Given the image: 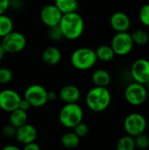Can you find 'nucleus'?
Wrapping results in <instances>:
<instances>
[{"mask_svg":"<svg viewBox=\"0 0 149 150\" xmlns=\"http://www.w3.org/2000/svg\"><path fill=\"white\" fill-rule=\"evenodd\" d=\"M12 79V72L11 69L7 68L0 69V83L5 84L11 81Z\"/></svg>","mask_w":149,"mask_h":150,"instance_id":"cd10ccee","label":"nucleus"},{"mask_svg":"<svg viewBox=\"0 0 149 150\" xmlns=\"http://www.w3.org/2000/svg\"><path fill=\"white\" fill-rule=\"evenodd\" d=\"M139 18L141 22L146 25V26H149V4H144L139 12Z\"/></svg>","mask_w":149,"mask_h":150,"instance_id":"bb28decb","label":"nucleus"},{"mask_svg":"<svg viewBox=\"0 0 149 150\" xmlns=\"http://www.w3.org/2000/svg\"><path fill=\"white\" fill-rule=\"evenodd\" d=\"M61 59V53L59 48L55 47H48L42 53V60L43 62L49 65L54 66L57 64Z\"/></svg>","mask_w":149,"mask_h":150,"instance_id":"dca6fc26","label":"nucleus"},{"mask_svg":"<svg viewBox=\"0 0 149 150\" xmlns=\"http://www.w3.org/2000/svg\"><path fill=\"white\" fill-rule=\"evenodd\" d=\"M73 129H74L75 134L77 136H79L80 138L85 137L88 134V133H89V127H88V126L85 123H83V121L80 122L79 124H77Z\"/></svg>","mask_w":149,"mask_h":150,"instance_id":"c85d7f7f","label":"nucleus"},{"mask_svg":"<svg viewBox=\"0 0 149 150\" xmlns=\"http://www.w3.org/2000/svg\"><path fill=\"white\" fill-rule=\"evenodd\" d=\"M133 40L132 36L127 32H119L117 33L111 43V47L113 49L115 54L124 56L128 54L133 47Z\"/></svg>","mask_w":149,"mask_h":150,"instance_id":"0eeeda50","label":"nucleus"},{"mask_svg":"<svg viewBox=\"0 0 149 150\" xmlns=\"http://www.w3.org/2000/svg\"><path fill=\"white\" fill-rule=\"evenodd\" d=\"M13 30V22L7 15L0 14V38H3Z\"/></svg>","mask_w":149,"mask_h":150,"instance_id":"4be33fe9","label":"nucleus"},{"mask_svg":"<svg viewBox=\"0 0 149 150\" xmlns=\"http://www.w3.org/2000/svg\"><path fill=\"white\" fill-rule=\"evenodd\" d=\"M110 25L112 28L119 32H127L131 25V20L128 15L124 12L117 11L113 13L110 18Z\"/></svg>","mask_w":149,"mask_h":150,"instance_id":"4468645a","label":"nucleus"},{"mask_svg":"<svg viewBox=\"0 0 149 150\" xmlns=\"http://www.w3.org/2000/svg\"><path fill=\"white\" fill-rule=\"evenodd\" d=\"M4 54H5V51H4V47H2V45L0 44V61L4 58Z\"/></svg>","mask_w":149,"mask_h":150,"instance_id":"c9c22d12","label":"nucleus"},{"mask_svg":"<svg viewBox=\"0 0 149 150\" xmlns=\"http://www.w3.org/2000/svg\"><path fill=\"white\" fill-rule=\"evenodd\" d=\"M10 7V0H0V14H4Z\"/></svg>","mask_w":149,"mask_h":150,"instance_id":"7c9ffc66","label":"nucleus"},{"mask_svg":"<svg viewBox=\"0 0 149 150\" xmlns=\"http://www.w3.org/2000/svg\"><path fill=\"white\" fill-rule=\"evenodd\" d=\"M61 142V145L67 149H75L80 143V137L77 136L75 132H68L62 135Z\"/></svg>","mask_w":149,"mask_h":150,"instance_id":"412c9836","label":"nucleus"},{"mask_svg":"<svg viewBox=\"0 0 149 150\" xmlns=\"http://www.w3.org/2000/svg\"><path fill=\"white\" fill-rule=\"evenodd\" d=\"M10 124H11L12 126H14L16 128L23 126L24 124L27 123V113L25 111L20 109V108H17L14 111L10 112Z\"/></svg>","mask_w":149,"mask_h":150,"instance_id":"a211bd4d","label":"nucleus"},{"mask_svg":"<svg viewBox=\"0 0 149 150\" xmlns=\"http://www.w3.org/2000/svg\"><path fill=\"white\" fill-rule=\"evenodd\" d=\"M112 101V95L106 87L96 86L90 89L85 98L88 108L95 112H101L108 108Z\"/></svg>","mask_w":149,"mask_h":150,"instance_id":"f03ea898","label":"nucleus"},{"mask_svg":"<svg viewBox=\"0 0 149 150\" xmlns=\"http://www.w3.org/2000/svg\"><path fill=\"white\" fill-rule=\"evenodd\" d=\"M146 86H147L146 88H147L148 90H149V80L147 82V83H146Z\"/></svg>","mask_w":149,"mask_h":150,"instance_id":"e433bc0d","label":"nucleus"},{"mask_svg":"<svg viewBox=\"0 0 149 150\" xmlns=\"http://www.w3.org/2000/svg\"><path fill=\"white\" fill-rule=\"evenodd\" d=\"M15 138L19 143L25 145L27 143L35 142L37 138V130L33 126L25 123L17 128Z\"/></svg>","mask_w":149,"mask_h":150,"instance_id":"ddd939ff","label":"nucleus"},{"mask_svg":"<svg viewBox=\"0 0 149 150\" xmlns=\"http://www.w3.org/2000/svg\"><path fill=\"white\" fill-rule=\"evenodd\" d=\"M54 4L62 14L77 11L79 8L78 0H54Z\"/></svg>","mask_w":149,"mask_h":150,"instance_id":"6ab92c4d","label":"nucleus"},{"mask_svg":"<svg viewBox=\"0 0 149 150\" xmlns=\"http://www.w3.org/2000/svg\"><path fill=\"white\" fill-rule=\"evenodd\" d=\"M3 150H19V148L14 145H7L3 148Z\"/></svg>","mask_w":149,"mask_h":150,"instance_id":"f704fd0d","label":"nucleus"},{"mask_svg":"<svg viewBox=\"0 0 149 150\" xmlns=\"http://www.w3.org/2000/svg\"><path fill=\"white\" fill-rule=\"evenodd\" d=\"M31 107H32L31 105H30L25 98L21 99V101H20V103H19V105H18V108H20V109H22V110L27 112Z\"/></svg>","mask_w":149,"mask_h":150,"instance_id":"2f4dec72","label":"nucleus"},{"mask_svg":"<svg viewBox=\"0 0 149 150\" xmlns=\"http://www.w3.org/2000/svg\"><path fill=\"white\" fill-rule=\"evenodd\" d=\"M58 25L63 38L70 40L80 38L84 31V20L77 11L62 14Z\"/></svg>","mask_w":149,"mask_h":150,"instance_id":"f257e3e1","label":"nucleus"},{"mask_svg":"<svg viewBox=\"0 0 149 150\" xmlns=\"http://www.w3.org/2000/svg\"><path fill=\"white\" fill-rule=\"evenodd\" d=\"M40 146L37 143H35V142L27 143L24 147V149L25 150H40Z\"/></svg>","mask_w":149,"mask_h":150,"instance_id":"473e14b6","label":"nucleus"},{"mask_svg":"<svg viewBox=\"0 0 149 150\" xmlns=\"http://www.w3.org/2000/svg\"><path fill=\"white\" fill-rule=\"evenodd\" d=\"M96 52L90 47H79L71 54V63L78 70H88L97 62Z\"/></svg>","mask_w":149,"mask_h":150,"instance_id":"20e7f679","label":"nucleus"},{"mask_svg":"<svg viewBox=\"0 0 149 150\" xmlns=\"http://www.w3.org/2000/svg\"><path fill=\"white\" fill-rule=\"evenodd\" d=\"M124 128L127 134L134 137L145 132L147 128V120L141 113H130L126 116L124 121Z\"/></svg>","mask_w":149,"mask_h":150,"instance_id":"1a4fd4ad","label":"nucleus"},{"mask_svg":"<svg viewBox=\"0 0 149 150\" xmlns=\"http://www.w3.org/2000/svg\"><path fill=\"white\" fill-rule=\"evenodd\" d=\"M56 98H57V93L55 91H47V100H48V102L49 101L54 102V101L56 100Z\"/></svg>","mask_w":149,"mask_h":150,"instance_id":"72a5a7b5","label":"nucleus"},{"mask_svg":"<svg viewBox=\"0 0 149 150\" xmlns=\"http://www.w3.org/2000/svg\"><path fill=\"white\" fill-rule=\"evenodd\" d=\"M24 98L32 107H41L48 102L47 91L42 85L32 84L25 91Z\"/></svg>","mask_w":149,"mask_h":150,"instance_id":"423d86ee","label":"nucleus"},{"mask_svg":"<svg viewBox=\"0 0 149 150\" xmlns=\"http://www.w3.org/2000/svg\"><path fill=\"white\" fill-rule=\"evenodd\" d=\"M97 60H100L102 62H111L114 56H115V53L113 51V49L112 48L111 46H107V45H102L99 47H97V49L95 51Z\"/></svg>","mask_w":149,"mask_h":150,"instance_id":"aec40b11","label":"nucleus"},{"mask_svg":"<svg viewBox=\"0 0 149 150\" xmlns=\"http://www.w3.org/2000/svg\"><path fill=\"white\" fill-rule=\"evenodd\" d=\"M60 98L65 104L77 103L81 98V91L76 85H66L62 87L59 93Z\"/></svg>","mask_w":149,"mask_h":150,"instance_id":"2eb2a0df","label":"nucleus"},{"mask_svg":"<svg viewBox=\"0 0 149 150\" xmlns=\"http://www.w3.org/2000/svg\"><path fill=\"white\" fill-rule=\"evenodd\" d=\"M125 98L132 105H141L144 104L148 98V91L144 84L133 83L129 84L125 91Z\"/></svg>","mask_w":149,"mask_h":150,"instance_id":"6e6552de","label":"nucleus"},{"mask_svg":"<svg viewBox=\"0 0 149 150\" xmlns=\"http://www.w3.org/2000/svg\"><path fill=\"white\" fill-rule=\"evenodd\" d=\"M131 36H132V39L133 40V43L140 45V46L146 45L149 40L148 33L142 29H139V30L134 31L131 34Z\"/></svg>","mask_w":149,"mask_h":150,"instance_id":"b1692460","label":"nucleus"},{"mask_svg":"<svg viewBox=\"0 0 149 150\" xmlns=\"http://www.w3.org/2000/svg\"><path fill=\"white\" fill-rule=\"evenodd\" d=\"M134 142L135 148H139L141 149L149 148V138L146 134H144V133L134 136Z\"/></svg>","mask_w":149,"mask_h":150,"instance_id":"393cba45","label":"nucleus"},{"mask_svg":"<svg viewBox=\"0 0 149 150\" xmlns=\"http://www.w3.org/2000/svg\"><path fill=\"white\" fill-rule=\"evenodd\" d=\"M47 35L50 38V40H54V41H59L63 38L62 33L59 27V25H55V26H52V27H48V32H47Z\"/></svg>","mask_w":149,"mask_h":150,"instance_id":"a878e982","label":"nucleus"},{"mask_svg":"<svg viewBox=\"0 0 149 150\" xmlns=\"http://www.w3.org/2000/svg\"><path fill=\"white\" fill-rule=\"evenodd\" d=\"M16 130H17V128L14 126H12L11 124H9V125H5L3 127L2 134L6 138H13V137H15Z\"/></svg>","mask_w":149,"mask_h":150,"instance_id":"c756f323","label":"nucleus"},{"mask_svg":"<svg viewBox=\"0 0 149 150\" xmlns=\"http://www.w3.org/2000/svg\"><path fill=\"white\" fill-rule=\"evenodd\" d=\"M131 74L137 83L146 84L149 80V61L141 58L136 60L131 68Z\"/></svg>","mask_w":149,"mask_h":150,"instance_id":"f8f14e48","label":"nucleus"},{"mask_svg":"<svg viewBox=\"0 0 149 150\" xmlns=\"http://www.w3.org/2000/svg\"><path fill=\"white\" fill-rule=\"evenodd\" d=\"M116 148L118 150H133L135 149L134 137L129 134L122 136L118 141Z\"/></svg>","mask_w":149,"mask_h":150,"instance_id":"5701e85b","label":"nucleus"},{"mask_svg":"<svg viewBox=\"0 0 149 150\" xmlns=\"http://www.w3.org/2000/svg\"><path fill=\"white\" fill-rule=\"evenodd\" d=\"M20 95L11 89H4L0 91V109L11 112L18 108L21 101Z\"/></svg>","mask_w":149,"mask_h":150,"instance_id":"9d476101","label":"nucleus"},{"mask_svg":"<svg viewBox=\"0 0 149 150\" xmlns=\"http://www.w3.org/2000/svg\"><path fill=\"white\" fill-rule=\"evenodd\" d=\"M1 45L5 53L16 54L21 52L25 48L26 45V39L21 33L12 30L2 38Z\"/></svg>","mask_w":149,"mask_h":150,"instance_id":"39448f33","label":"nucleus"},{"mask_svg":"<svg viewBox=\"0 0 149 150\" xmlns=\"http://www.w3.org/2000/svg\"><path fill=\"white\" fill-rule=\"evenodd\" d=\"M40 17L45 25L47 27H52L59 25L62 17V13L54 4H47L41 9Z\"/></svg>","mask_w":149,"mask_h":150,"instance_id":"9b49d317","label":"nucleus"},{"mask_svg":"<svg viewBox=\"0 0 149 150\" xmlns=\"http://www.w3.org/2000/svg\"><path fill=\"white\" fill-rule=\"evenodd\" d=\"M83 111L77 103L65 104L59 113L61 124L67 128H74L77 124L83 121Z\"/></svg>","mask_w":149,"mask_h":150,"instance_id":"7ed1b4c3","label":"nucleus"},{"mask_svg":"<svg viewBox=\"0 0 149 150\" xmlns=\"http://www.w3.org/2000/svg\"><path fill=\"white\" fill-rule=\"evenodd\" d=\"M91 80L96 86L107 87L111 83V76L105 69H97L93 72Z\"/></svg>","mask_w":149,"mask_h":150,"instance_id":"f3484780","label":"nucleus"}]
</instances>
